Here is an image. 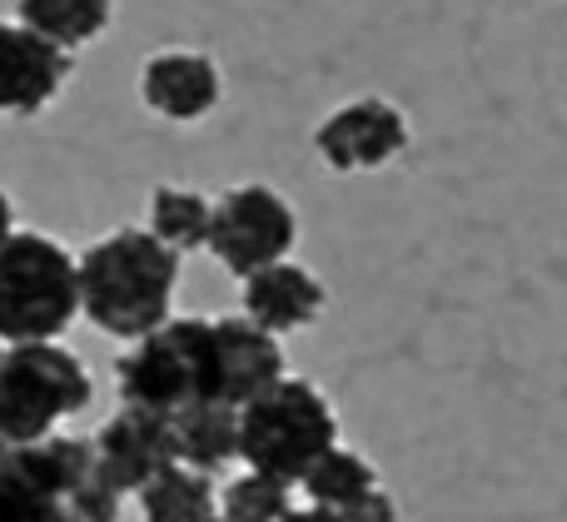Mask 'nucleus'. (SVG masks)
<instances>
[{
	"label": "nucleus",
	"mask_w": 567,
	"mask_h": 522,
	"mask_svg": "<svg viewBox=\"0 0 567 522\" xmlns=\"http://www.w3.org/2000/svg\"><path fill=\"white\" fill-rule=\"evenodd\" d=\"M80 314L110 338H145L169 324L179 284V254H169L150 229H115L75 259Z\"/></svg>",
	"instance_id": "obj_1"
},
{
	"label": "nucleus",
	"mask_w": 567,
	"mask_h": 522,
	"mask_svg": "<svg viewBox=\"0 0 567 522\" xmlns=\"http://www.w3.org/2000/svg\"><path fill=\"white\" fill-rule=\"evenodd\" d=\"M80 314L75 254L60 239L16 229L0 249V344H55Z\"/></svg>",
	"instance_id": "obj_2"
},
{
	"label": "nucleus",
	"mask_w": 567,
	"mask_h": 522,
	"mask_svg": "<svg viewBox=\"0 0 567 522\" xmlns=\"http://www.w3.org/2000/svg\"><path fill=\"white\" fill-rule=\"evenodd\" d=\"M329 448H339V418L309 378L284 374L255 404L239 408V463L249 473L293 488Z\"/></svg>",
	"instance_id": "obj_3"
},
{
	"label": "nucleus",
	"mask_w": 567,
	"mask_h": 522,
	"mask_svg": "<svg viewBox=\"0 0 567 522\" xmlns=\"http://www.w3.org/2000/svg\"><path fill=\"white\" fill-rule=\"evenodd\" d=\"M120 408H145L159 418H179L185 408L215 404V354L209 319H169L155 334L135 338L115 364Z\"/></svg>",
	"instance_id": "obj_4"
},
{
	"label": "nucleus",
	"mask_w": 567,
	"mask_h": 522,
	"mask_svg": "<svg viewBox=\"0 0 567 522\" xmlns=\"http://www.w3.org/2000/svg\"><path fill=\"white\" fill-rule=\"evenodd\" d=\"M95 384L65 344H16L0 358V438L25 448L50 438L65 418L90 408Z\"/></svg>",
	"instance_id": "obj_5"
},
{
	"label": "nucleus",
	"mask_w": 567,
	"mask_h": 522,
	"mask_svg": "<svg viewBox=\"0 0 567 522\" xmlns=\"http://www.w3.org/2000/svg\"><path fill=\"white\" fill-rule=\"evenodd\" d=\"M299 239L289 199L269 185H239L215 199L209 219V254L229 269L235 279H249L269 264H284Z\"/></svg>",
	"instance_id": "obj_6"
},
{
	"label": "nucleus",
	"mask_w": 567,
	"mask_h": 522,
	"mask_svg": "<svg viewBox=\"0 0 567 522\" xmlns=\"http://www.w3.org/2000/svg\"><path fill=\"white\" fill-rule=\"evenodd\" d=\"M313 149L329 169L339 175H359V169H383L409 149V115L389 100H349L339 105L319 129H313Z\"/></svg>",
	"instance_id": "obj_7"
},
{
	"label": "nucleus",
	"mask_w": 567,
	"mask_h": 522,
	"mask_svg": "<svg viewBox=\"0 0 567 522\" xmlns=\"http://www.w3.org/2000/svg\"><path fill=\"white\" fill-rule=\"evenodd\" d=\"M209 354H215V404L245 408L284 378V348L275 334L249 324L245 314L209 319Z\"/></svg>",
	"instance_id": "obj_8"
},
{
	"label": "nucleus",
	"mask_w": 567,
	"mask_h": 522,
	"mask_svg": "<svg viewBox=\"0 0 567 522\" xmlns=\"http://www.w3.org/2000/svg\"><path fill=\"white\" fill-rule=\"evenodd\" d=\"M90 443H95L100 473L110 478V488H115L120 498L140 493L155 473H165L169 463H179L169 418L145 414V408H120V414H110Z\"/></svg>",
	"instance_id": "obj_9"
},
{
	"label": "nucleus",
	"mask_w": 567,
	"mask_h": 522,
	"mask_svg": "<svg viewBox=\"0 0 567 522\" xmlns=\"http://www.w3.org/2000/svg\"><path fill=\"white\" fill-rule=\"evenodd\" d=\"M75 60L45 45L20 20H0V115H40L60 85L70 80Z\"/></svg>",
	"instance_id": "obj_10"
},
{
	"label": "nucleus",
	"mask_w": 567,
	"mask_h": 522,
	"mask_svg": "<svg viewBox=\"0 0 567 522\" xmlns=\"http://www.w3.org/2000/svg\"><path fill=\"white\" fill-rule=\"evenodd\" d=\"M225 85H219V65L199 50H159L140 70V100L155 109L159 119L175 125H195L219 105Z\"/></svg>",
	"instance_id": "obj_11"
},
{
	"label": "nucleus",
	"mask_w": 567,
	"mask_h": 522,
	"mask_svg": "<svg viewBox=\"0 0 567 522\" xmlns=\"http://www.w3.org/2000/svg\"><path fill=\"white\" fill-rule=\"evenodd\" d=\"M323 314V284L299 264H269L245 279V319L259 324L265 334H293L309 328Z\"/></svg>",
	"instance_id": "obj_12"
},
{
	"label": "nucleus",
	"mask_w": 567,
	"mask_h": 522,
	"mask_svg": "<svg viewBox=\"0 0 567 522\" xmlns=\"http://www.w3.org/2000/svg\"><path fill=\"white\" fill-rule=\"evenodd\" d=\"M169 428H175V458L195 473H219L239 458V408L199 404L169 418Z\"/></svg>",
	"instance_id": "obj_13"
},
{
	"label": "nucleus",
	"mask_w": 567,
	"mask_h": 522,
	"mask_svg": "<svg viewBox=\"0 0 567 522\" xmlns=\"http://www.w3.org/2000/svg\"><path fill=\"white\" fill-rule=\"evenodd\" d=\"M110 15H115L110 0H20L16 6L20 25L35 30L45 45L65 50V55L80 45H90L95 35H105Z\"/></svg>",
	"instance_id": "obj_14"
},
{
	"label": "nucleus",
	"mask_w": 567,
	"mask_h": 522,
	"mask_svg": "<svg viewBox=\"0 0 567 522\" xmlns=\"http://www.w3.org/2000/svg\"><path fill=\"white\" fill-rule=\"evenodd\" d=\"M140 513L145 522H205L219 513V488L209 473H195L185 463H169L140 488Z\"/></svg>",
	"instance_id": "obj_15"
},
{
	"label": "nucleus",
	"mask_w": 567,
	"mask_h": 522,
	"mask_svg": "<svg viewBox=\"0 0 567 522\" xmlns=\"http://www.w3.org/2000/svg\"><path fill=\"white\" fill-rule=\"evenodd\" d=\"M209 219H215V199L199 189L159 185L150 195V234L169 249V254H189V249H209Z\"/></svg>",
	"instance_id": "obj_16"
},
{
	"label": "nucleus",
	"mask_w": 567,
	"mask_h": 522,
	"mask_svg": "<svg viewBox=\"0 0 567 522\" xmlns=\"http://www.w3.org/2000/svg\"><path fill=\"white\" fill-rule=\"evenodd\" d=\"M299 488L309 493L313 508L349 513L363 493H373V488H379V473H373V463L363 453H353V448H329V453H323L319 463L299 478Z\"/></svg>",
	"instance_id": "obj_17"
},
{
	"label": "nucleus",
	"mask_w": 567,
	"mask_h": 522,
	"mask_svg": "<svg viewBox=\"0 0 567 522\" xmlns=\"http://www.w3.org/2000/svg\"><path fill=\"white\" fill-rule=\"evenodd\" d=\"M293 513V488L265 473H239L219 488V518L225 522H284Z\"/></svg>",
	"instance_id": "obj_18"
},
{
	"label": "nucleus",
	"mask_w": 567,
	"mask_h": 522,
	"mask_svg": "<svg viewBox=\"0 0 567 522\" xmlns=\"http://www.w3.org/2000/svg\"><path fill=\"white\" fill-rule=\"evenodd\" d=\"M0 522H80L65 503L45 498L16 463L10 453L0 458Z\"/></svg>",
	"instance_id": "obj_19"
},
{
	"label": "nucleus",
	"mask_w": 567,
	"mask_h": 522,
	"mask_svg": "<svg viewBox=\"0 0 567 522\" xmlns=\"http://www.w3.org/2000/svg\"><path fill=\"white\" fill-rule=\"evenodd\" d=\"M343 522H399V508H393V498L383 493V488H373V493H363L359 503L349 508V513H339Z\"/></svg>",
	"instance_id": "obj_20"
},
{
	"label": "nucleus",
	"mask_w": 567,
	"mask_h": 522,
	"mask_svg": "<svg viewBox=\"0 0 567 522\" xmlns=\"http://www.w3.org/2000/svg\"><path fill=\"white\" fill-rule=\"evenodd\" d=\"M284 522H343V518L329 513V508H313V503H309V508H293V513L284 518Z\"/></svg>",
	"instance_id": "obj_21"
},
{
	"label": "nucleus",
	"mask_w": 567,
	"mask_h": 522,
	"mask_svg": "<svg viewBox=\"0 0 567 522\" xmlns=\"http://www.w3.org/2000/svg\"><path fill=\"white\" fill-rule=\"evenodd\" d=\"M10 234H16V205H10V195L0 189V249H6Z\"/></svg>",
	"instance_id": "obj_22"
},
{
	"label": "nucleus",
	"mask_w": 567,
	"mask_h": 522,
	"mask_svg": "<svg viewBox=\"0 0 567 522\" xmlns=\"http://www.w3.org/2000/svg\"><path fill=\"white\" fill-rule=\"evenodd\" d=\"M6 453H10V448H6V438H0V458H6Z\"/></svg>",
	"instance_id": "obj_23"
},
{
	"label": "nucleus",
	"mask_w": 567,
	"mask_h": 522,
	"mask_svg": "<svg viewBox=\"0 0 567 522\" xmlns=\"http://www.w3.org/2000/svg\"><path fill=\"white\" fill-rule=\"evenodd\" d=\"M205 522H225V518H219V513H215V518H205Z\"/></svg>",
	"instance_id": "obj_24"
},
{
	"label": "nucleus",
	"mask_w": 567,
	"mask_h": 522,
	"mask_svg": "<svg viewBox=\"0 0 567 522\" xmlns=\"http://www.w3.org/2000/svg\"><path fill=\"white\" fill-rule=\"evenodd\" d=\"M0 358H6V344H0Z\"/></svg>",
	"instance_id": "obj_25"
}]
</instances>
